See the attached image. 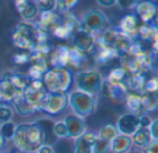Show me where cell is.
Returning a JSON list of instances; mask_svg holds the SVG:
<instances>
[{"label":"cell","instance_id":"cell-1","mask_svg":"<svg viewBox=\"0 0 158 153\" xmlns=\"http://www.w3.org/2000/svg\"><path fill=\"white\" fill-rule=\"evenodd\" d=\"M48 131L45 119L16 125L13 137V145L20 153H35L46 144Z\"/></svg>","mask_w":158,"mask_h":153},{"label":"cell","instance_id":"cell-2","mask_svg":"<svg viewBox=\"0 0 158 153\" xmlns=\"http://www.w3.org/2000/svg\"><path fill=\"white\" fill-rule=\"evenodd\" d=\"M42 80L48 92L68 93L73 83V74L69 68H51Z\"/></svg>","mask_w":158,"mask_h":153},{"label":"cell","instance_id":"cell-3","mask_svg":"<svg viewBox=\"0 0 158 153\" xmlns=\"http://www.w3.org/2000/svg\"><path fill=\"white\" fill-rule=\"evenodd\" d=\"M38 34L39 29L34 24L21 21L15 26L11 41L17 48L31 53L35 47Z\"/></svg>","mask_w":158,"mask_h":153},{"label":"cell","instance_id":"cell-4","mask_svg":"<svg viewBox=\"0 0 158 153\" xmlns=\"http://www.w3.org/2000/svg\"><path fill=\"white\" fill-rule=\"evenodd\" d=\"M69 106L70 107L73 115L86 118L92 115L96 110V98L95 96L81 92L80 91H74L68 94Z\"/></svg>","mask_w":158,"mask_h":153},{"label":"cell","instance_id":"cell-5","mask_svg":"<svg viewBox=\"0 0 158 153\" xmlns=\"http://www.w3.org/2000/svg\"><path fill=\"white\" fill-rule=\"evenodd\" d=\"M103 81L102 74L95 68L80 71L75 79L77 91L93 96L100 93Z\"/></svg>","mask_w":158,"mask_h":153},{"label":"cell","instance_id":"cell-6","mask_svg":"<svg viewBox=\"0 0 158 153\" xmlns=\"http://www.w3.org/2000/svg\"><path fill=\"white\" fill-rule=\"evenodd\" d=\"M82 29L90 31L94 35L95 33H103L110 28V21L106 13L98 8L88 9L80 19Z\"/></svg>","mask_w":158,"mask_h":153},{"label":"cell","instance_id":"cell-7","mask_svg":"<svg viewBox=\"0 0 158 153\" xmlns=\"http://www.w3.org/2000/svg\"><path fill=\"white\" fill-rule=\"evenodd\" d=\"M69 106L68 93L47 92L42 105L41 112L49 115H59Z\"/></svg>","mask_w":158,"mask_h":153},{"label":"cell","instance_id":"cell-8","mask_svg":"<svg viewBox=\"0 0 158 153\" xmlns=\"http://www.w3.org/2000/svg\"><path fill=\"white\" fill-rule=\"evenodd\" d=\"M47 92L43 80H31L22 93L25 100L35 108V111L41 112V105Z\"/></svg>","mask_w":158,"mask_h":153},{"label":"cell","instance_id":"cell-9","mask_svg":"<svg viewBox=\"0 0 158 153\" xmlns=\"http://www.w3.org/2000/svg\"><path fill=\"white\" fill-rule=\"evenodd\" d=\"M61 18V24L56 28V30L52 34L58 39L69 40L76 30L81 28V22L80 19L72 13L64 15Z\"/></svg>","mask_w":158,"mask_h":153},{"label":"cell","instance_id":"cell-10","mask_svg":"<svg viewBox=\"0 0 158 153\" xmlns=\"http://www.w3.org/2000/svg\"><path fill=\"white\" fill-rule=\"evenodd\" d=\"M30 67L28 76L31 80H42L44 74L49 70L48 58L46 55L38 53L30 54Z\"/></svg>","mask_w":158,"mask_h":153},{"label":"cell","instance_id":"cell-11","mask_svg":"<svg viewBox=\"0 0 158 153\" xmlns=\"http://www.w3.org/2000/svg\"><path fill=\"white\" fill-rule=\"evenodd\" d=\"M70 40L74 48L83 54L91 53L96 42L95 36L82 28L76 30L70 37Z\"/></svg>","mask_w":158,"mask_h":153},{"label":"cell","instance_id":"cell-12","mask_svg":"<svg viewBox=\"0 0 158 153\" xmlns=\"http://www.w3.org/2000/svg\"><path fill=\"white\" fill-rule=\"evenodd\" d=\"M62 18L54 11H46V12H40L39 18L34 23V25L40 30L47 33L52 34L56 28L61 24Z\"/></svg>","mask_w":158,"mask_h":153},{"label":"cell","instance_id":"cell-13","mask_svg":"<svg viewBox=\"0 0 158 153\" xmlns=\"http://www.w3.org/2000/svg\"><path fill=\"white\" fill-rule=\"evenodd\" d=\"M118 134L131 137L139 128V115L133 114H125L120 115L115 124Z\"/></svg>","mask_w":158,"mask_h":153},{"label":"cell","instance_id":"cell-14","mask_svg":"<svg viewBox=\"0 0 158 153\" xmlns=\"http://www.w3.org/2000/svg\"><path fill=\"white\" fill-rule=\"evenodd\" d=\"M135 11L136 17H139L144 24H152L157 18V5L153 1L139 2Z\"/></svg>","mask_w":158,"mask_h":153},{"label":"cell","instance_id":"cell-15","mask_svg":"<svg viewBox=\"0 0 158 153\" xmlns=\"http://www.w3.org/2000/svg\"><path fill=\"white\" fill-rule=\"evenodd\" d=\"M63 122L66 126L68 132V139H77L81 136L86 131L85 120L75 115H69L64 119Z\"/></svg>","mask_w":158,"mask_h":153},{"label":"cell","instance_id":"cell-16","mask_svg":"<svg viewBox=\"0 0 158 153\" xmlns=\"http://www.w3.org/2000/svg\"><path fill=\"white\" fill-rule=\"evenodd\" d=\"M15 6L19 14V16L27 22L29 20L34 19L38 14L39 10L34 3V1L30 0H18L15 2Z\"/></svg>","mask_w":158,"mask_h":153},{"label":"cell","instance_id":"cell-17","mask_svg":"<svg viewBox=\"0 0 158 153\" xmlns=\"http://www.w3.org/2000/svg\"><path fill=\"white\" fill-rule=\"evenodd\" d=\"M96 139V134L85 131L81 136L74 139V153H92V148Z\"/></svg>","mask_w":158,"mask_h":153},{"label":"cell","instance_id":"cell-18","mask_svg":"<svg viewBox=\"0 0 158 153\" xmlns=\"http://www.w3.org/2000/svg\"><path fill=\"white\" fill-rule=\"evenodd\" d=\"M92 52H94V57L95 62L100 66L106 65L115 58L118 57V54L113 48L104 46L98 42H95L94 48Z\"/></svg>","mask_w":158,"mask_h":153},{"label":"cell","instance_id":"cell-19","mask_svg":"<svg viewBox=\"0 0 158 153\" xmlns=\"http://www.w3.org/2000/svg\"><path fill=\"white\" fill-rule=\"evenodd\" d=\"M49 63L52 65V68H68L69 47L64 45L56 47L49 57Z\"/></svg>","mask_w":158,"mask_h":153},{"label":"cell","instance_id":"cell-20","mask_svg":"<svg viewBox=\"0 0 158 153\" xmlns=\"http://www.w3.org/2000/svg\"><path fill=\"white\" fill-rule=\"evenodd\" d=\"M138 29V18L133 13H129L125 15L119 24L118 30L123 34L129 36L132 41L136 40V32Z\"/></svg>","mask_w":158,"mask_h":153},{"label":"cell","instance_id":"cell-21","mask_svg":"<svg viewBox=\"0 0 158 153\" xmlns=\"http://www.w3.org/2000/svg\"><path fill=\"white\" fill-rule=\"evenodd\" d=\"M100 93L109 99L113 100H123L125 99L128 91L125 85H113L110 84L106 79L103 81Z\"/></svg>","mask_w":158,"mask_h":153},{"label":"cell","instance_id":"cell-22","mask_svg":"<svg viewBox=\"0 0 158 153\" xmlns=\"http://www.w3.org/2000/svg\"><path fill=\"white\" fill-rule=\"evenodd\" d=\"M157 27L156 24H143L137 29L136 40L140 42L151 43V45L157 42Z\"/></svg>","mask_w":158,"mask_h":153},{"label":"cell","instance_id":"cell-23","mask_svg":"<svg viewBox=\"0 0 158 153\" xmlns=\"http://www.w3.org/2000/svg\"><path fill=\"white\" fill-rule=\"evenodd\" d=\"M147 79L145 74H135L128 76L125 81V87L128 92H132L142 95L144 92V86Z\"/></svg>","mask_w":158,"mask_h":153},{"label":"cell","instance_id":"cell-24","mask_svg":"<svg viewBox=\"0 0 158 153\" xmlns=\"http://www.w3.org/2000/svg\"><path fill=\"white\" fill-rule=\"evenodd\" d=\"M0 92L2 96V101L10 103L19 93H22L6 77H3L0 79Z\"/></svg>","mask_w":158,"mask_h":153},{"label":"cell","instance_id":"cell-25","mask_svg":"<svg viewBox=\"0 0 158 153\" xmlns=\"http://www.w3.org/2000/svg\"><path fill=\"white\" fill-rule=\"evenodd\" d=\"M133 144L131 137L118 134L111 142L112 153H129Z\"/></svg>","mask_w":158,"mask_h":153},{"label":"cell","instance_id":"cell-26","mask_svg":"<svg viewBox=\"0 0 158 153\" xmlns=\"http://www.w3.org/2000/svg\"><path fill=\"white\" fill-rule=\"evenodd\" d=\"M11 105L14 107V109L16 110V112L19 115H31L34 113H36L35 108L31 105L24 98L23 93H19L11 103Z\"/></svg>","mask_w":158,"mask_h":153},{"label":"cell","instance_id":"cell-27","mask_svg":"<svg viewBox=\"0 0 158 153\" xmlns=\"http://www.w3.org/2000/svg\"><path fill=\"white\" fill-rule=\"evenodd\" d=\"M141 106L145 114L156 112L158 106L157 92H143L141 95Z\"/></svg>","mask_w":158,"mask_h":153},{"label":"cell","instance_id":"cell-28","mask_svg":"<svg viewBox=\"0 0 158 153\" xmlns=\"http://www.w3.org/2000/svg\"><path fill=\"white\" fill-rule=\"evenodd\" d=\"M4 77L10 80V82L20 92H23L31 81V79H30V77L28 75L19 73V72H6L4 75Z\"/></svg>","mask_w":158,"mask_h":153},{"label":"cell","instance_id":"cell-29","mask_svg":"<svg viewBox=\"0 0 158 153\" xmlns=\"http://www.w3.org/2000/svg\"><path fill=\"white\" fill-rule=\"evenodd\" d=\"M132 144L142 150H144L153 140L151 134L148 128H142L140 127L131 137Z\"/></svg>","mask_w":158,"mask_h":153},{"label":"cell","instance_id":"cell-30","mask_svg":"<svg viewBox=\"0 0 158 153\" xmlns=\"http://www.w3.org/2000/svg\"><path fill=\"white\" fill-rule=\"evenodd\" d=\"M125 102H126V106L128 110L131 112L130 114L133 115H140V112L142 111V106H141V95L132 93V92H128L126 97H125Z\"/></svg>","mask_w":158,"mask_h":153},{"label":"cell","instance_id":"cell-31","mask_svg":"<svg viewBox=\"0 0 158 153\" xmlns=\"http://www.w3.org/2000/svg\"><path fill=\"white\" fill-rule=\"evenodd\" d=\"M128 76L129 74L123 67H116L109 72L106 80L113 85H125Z\"/></svg>","mask_w":158,"mask_h":153},{"label":"cell","instance_id":"cell-32","mask_svg":"<svg viewBox=\"0 0 158 153\" xmlns=\"http://www.w3.org/2000/svg\"><path fill=\"white\" fill-rule=\"evenodd\" d=\"M118 135V132L117 130V127L115 124L113 123H106L103 125L97 134V137L101 139H104L108 142H112L113 139Z\"/></svg>","mask_w":158,"mask_h":153},{"label":"cell","instance_id":"cell-33","mask_svg":"<svg viewBox=\"0 0 158 153\" xmlns=\"http://www.w3.org/2000/svg\"><path fill=\"white\" fill-rule=\"evenodd\" d=\"M87 61L85 54L78 51L75 48L69 47V66H72L76 68L82 67Z\"/></svg>","mask_w":158,"mask_h":153},{"label":"cell","instance_id":"cell-34","mask_svg":"<svg viewBox=\"0 0 158 153\" xmlns=\"http://www.w3.org/2000/svg\"><path fill=\"white\" fill-rule=\"evenodd\" d=\"M79 4L78 0H57L55 5V12L60 17L70 13V11Z\"/></svg>","mask_w":158,"mask_h":153},{"label":"cell","instance_id":"cell-35","mask_svg":"<svg viewBox=\"0 0 158 153\" xmlns=\"http://www.w3.org/2000/svg\"><path fill=\"white\" fill-rule=\"evenodd\" d=\"M111 151V143L101 139L97 137L93 148L92 153H109Z\"/></svg>","mask_w":158,"mask_h":153},{"label":"cell","instance_id":"cell-36","mask_svg":"<svg viewBox=\"0 0 158 153\" xmlns=\"http://www.w3.org/2000/svg\"><path fill=\"white\" fill-rule=\"evenodd\" d=\"M52 133L56 139H68V132L63 120L54 123Z\"/></svg>","mask_w":158,"mask_h":153},{"label":"cell","instance_id":"cell-37","mask_svg":"<svg viewBox=\"0 0 158 153\" xmlns=\"http://www.w3.org/2000/svg\"><path fill=\"white\" fill-rule=\"evenodd\" d=\"M12 117H13L12 108L6 103H0V125L11 121Z\"/></svg>","mask_w":158,"mask_h":153},{"label":"cell","instance_id":"cell-38","mask_svg":"<svg viewBox=\"0 0 158 153\" xmlns=\"http://www.w3.org/2000/svg\"><path fill=\"white\" fill-rule=\"evenodd\" d=\"M15 127H16V125L12 121L2 124L0 126V134L4 137V139L6 141L11 140V139L13 137V134H14Z\"/></svg>","mask_w":158,"mask_h":153},{"label":"cell","instance_id":"cell-39","mask_svg":"<svg viewBox=\"0 0 158 153\" xmlns=\"http://www.w3.org/2000/svg\"><path fill=\"white\" fill-rule=\"evenodd\" d=\"M146 50L144 48L143 43L140 42L139 41H132V42L130 45V48L128 50L127 54L132 57H136L140 54H142L143 53H144Z\"/></svg>","mask_w":158,"mask_h":153},{"label":"cell","instance_id":"cell-40","mask_svg":"<svg viewBox=\"0 0 158 153\" xmlns=\"http://www.w3.org/2000/svg\"><path fill=\"white\" fill-rule=\"evenodd\" d=\"M36 4L39 12H46V11H54L56 1L54 0H38L34 1Z\"/></svg>","mask_w":158,"mask_h":153},{"label":"cell","instance_id":"cell-41","mask_svg":"<svg viewBox=\"0 0 158 153\" xmlns=\"http://www.w3.org/2000/svg\"><path fill=\"white\" fill-rule=\"evenodd\" d=\"M157 79L152 77L146 79L144 86V92H157Z\"/></svg>","mask_w":158,"mask_h":153},{"label":"cell","instance_id":"cell-42","mask_svg":"<svg viewBox=\"0 0 158 153\" xmlns=\"http://www.w3.org/2000/svg\"><path fill=\"white\" fill-rule=\"evenodd\" d=\"M138 1H131V0H119L117 1V4L120 8L122 9H132L135 8L136 6L138 5Z\"/></svg>","mask_w":158,"mask_h":153},{"label":"cell","instance_id":"cell-43","mask_svg":"<svg viewBox=\"0 0 158 153\" xmlns=\"http://www.w3.org/2000/svg\"><path fill=\"white\" fill-rule=\"evenodd\" d=\"M13 61L17 65H24L30 62V54H18L13 57Z\"/></svg>","mask_w":158,"mask_h":153},{"label":"cell","instance_id":"cell-44","mask_svg":"<svg viewBox=\"0 0 158 153\" xmlns=\"http://www.w3.org/2000/svg\"><path fill=\"white\" fill-rule=\"evenodd\" d=\"M149 132L151 134V137L153 139V140H158V120L155 119L152 120L151 125L148 127Z\"/></svg>","mask_w":158,"mask_h":153},{"label":"cell","instance_id":"cell-45","mask_svg":"<svg viewBox=\"0 0 158 153\" xmlns=\"http://www.w3.org/2000/svg\"><path fill=\"white\" fill-rule=\"evenodd\" d=\"M139 123L140 127L142 128H148L152 123V118L147 115H139Z\"/></svg>","mask_w":158,"mask_h":153},{"label":"cell","instance_id":"cell-46","mask_svg":"<svg viewBox=\"0 0 158 153\" xmlns=\"http://www.w3.org/2000/svg\"><path fill=\"white\" fill-rule=\"evenodd\" d=\"M143 153H158V140H152V142L143 150Z\"/></svg>","mask_w":158,"mask_h":153},{"label":"cell","instance_id":"cell-47","mask_svg":"<svg viewBox=\"0 0 158 153\" xmlns=\"http://www.w3.org/2000/svg\"><path fill=\"white\" fill-rule=\"evenodd\" d=\"M96 3L104 7H112L114 6H116L117 1L116 0H98L96 1Z\"/></svg>","mask_w":158,"mask_h":153},{"label":"cell","instance_id":"cell-48","mask_svg":"<svg viewBox=\"0 0 158 153\" xmlns=\"http://www.w3.org/2000/svg\"><path fill=\"white\" fill-rule=\"evenodd\" d=\"M6 140L4 139V137L0 134V151H3L6 148Z\"/></svg>","mask_w":158,"mask_h":153},{"label":"cell","instance_id":"cell-49","mask_svg":"<svg viewBox=\"0 0 158 153\" xmlns=\"http://www.w3.org/2000/svg\"><path fill=\"white\" fill-rule=\"evenodd\" d=\"M1 102H2V96H1V92H0V103H1Z\"/></svg>","mask_w":158,"mask_h":153},{"label":"cell","instance_id":"cell-50","mask_svg":"<svg viewBox=\"0 0 158 153\" xmlns=\"http://www.w3.org/2000/svg\"><path fill=\"white\" fill-rule=\"evenodd\" d=\"M133 153H143V152H133Z\"/></svg>","mask_w":158,"mask_h":153},{"label":"cell","instance_id":"cell-51","mask_svg":"<svg viewBox=\"0 0 158 153\" xmlns=\"http://www.w3.org/2000/svg\"><path fill=\"white\" fill-rule=\"evenodd\" d=\"M0 153H4V152H3V151H0Z\"/></svg>","mask_w":158,"mask_h":153},{"label":"cell","instance_id":"cell-52","mask_svg":"<svg viewBox=\"0 0 158 153\" xmlns=\"http://www.w3.org/2000/svg\"><path fill=\"white\" fill-rule=\"evenodd\" d=\"M17 153H20V152H17Z\"/></svg>","mask_w":158,"mask_h":153}]
</instances>
